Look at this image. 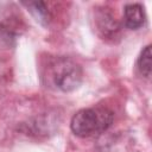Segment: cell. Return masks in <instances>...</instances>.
I'll use <instances>...</instances> for the list:
<instances>
[{
    "instance_id": "obj_1",
    "label": "cell",
    "mask_w": 152,
    "mask_h": 152,
    "mask_svg": "<svg viewBox=\"0 0 152 152\" xmlns=\"http://www.w3.org/2000/svg\"><path fill=\"white\" fill-rule=\"evenodd\" d=\"M113 119V112L107 108H84L72 116L70 128L77 137H91L108 129Z\"/></svg>"
},
{
    "instance_id": "obj_2",
    "label": "cell",
    "mask_w": 152,
    "mask_h": 152,
    "mask_svg": "<svg viewBox=\"0 0 152 152\" xmlns=\"http://www.w3.org/2000/svg\"><path fill=\"white\" fill-rule=\"evenodd\" d=\"M49 74L53 86L62 91H71L82 82L81 66L66 57H57L51 63Z\"/></svg>"
},
{
    "instance_id": "obj_3",
    "label": "cell",
    "mask_w": 152,
    "mask_h": 152,
    "mask_svg": "<svg viewBox=\"0 0 152 152\" xmlns=\"http://www.w3.org/2000/svg\"><path fill=\"white\" fill-rule=\"evenodd\" d=\"M146 20L144 7L140 4H128L124 8V23L127 28L138 30Z\"/></svg>"
},
{
    "instance_id": "obj_4",
    "label": "cell",
    "mask_w": 152,
    "mask_h": 152,
    "mask_svg": "<svg viewBox=\"0 0 152 152\" xmlns=\"http://www.w3.org/2000/svg\"><path fill=\"white\" fill-rule=\"evenodd\" d=\"M151 45H147L138 58V69L146 78L151 77Z\"/></svg>"
},
{
    "instance_id": "obj_5",
    "label": "cell",
    "mask_w": 152,
    "mask_h": 152,
    "mask_svg": "<svg viewBox=\"0 0 152 152\" xmlns=\"http://www.w3.org/2000/svg\"><path fill=\"white\" fill-rule=\"evenodd\" d=\"M27 5V7L31 8V12L37 17V20L39 19L40 21L46 19V15H48V10H46V6L44 2L42 1H38V2H28V4H25Z\"/></svg>"
}]
</instances>
